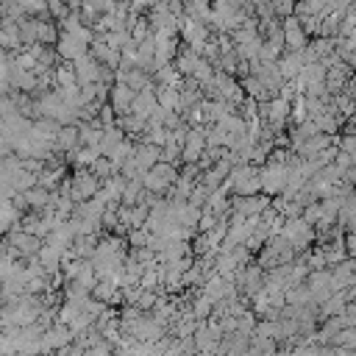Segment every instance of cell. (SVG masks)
<instances>
[{"label": "cell", "mask_w": 356, "mask_h": 356, "mask_svg": "<svg viewBox=\"0 0 356 356\" xmlns=\"http://www.w3.org/2000/svg\"><path fill=\"white\" fill-rule=\"evenodd\" d=\"M281 33H284V44H286L289 50H306V44H309V33H306V28L300 25V19H298L295 14L284 19Z\"/></svg>", "instance_id": "cell-1"}, {"label": "cell", "mask_w": 356, "mask_h": 356, "mask_svg": "<svg viewBox=\"0 0 356 356\" xmlns=\"http://www.w3.org/2000/svg\"><path fill=\"white\" fill-rule=\"evenodd\" d=\"M100 70L103 67H100V61L92 53H83V56L75 58V75H78L81 83H95L100 78Z\"/></svg>", "instance_id": "cell-2"}, {"label": "cell", "mask_w": 356, "mask_h": 356, "mask_svg": "<svg viewBox=\"0 0 356 356\" xmlns=\"http://www.w3.org/2000/svg\"><path fill=\"white\" fill-rule=\"evenodd\" d=\"M58 53L64 56V58H78V56H83L86 53V42L81 39V36H75V33H64L61 39H58Z\"/></svg>", "instance_id": "cell-3"}, {"label": "cell", "mask_w": 356, "mask_h": 356, "mask_svg": "<svg viewBox=\"0 0 356 356\" xmlns=\"http://www.w3.org/2000/svg\"><path fill=\"white\" fill-rule=\"evenodd\" d=\"M286 181H289V170L275 164V167L264 170V181H261V186H264L267 192H278V189L286 186Z\"/></svg>", "instance_id": "cell-4"}, {"label": "cell", "mask_w": 356, "mask_h": 356, "mask_svg": "<svg viewBox=\"0 0 356 356\" xmlns=\"http://www.w3.org/2000/svg\"><path fill=\"white\" fill-rule=\"evenodd\" d=\"M36 42H42V44H56L58 42V31L50 22V17H36Z\"/></svg>", "instance_id": "cell-5"}, {"label": "cell", "mask_w": 356, "mask_h": 356, "mask_svg": "<svg viewBox=\"0 0 356 356\" xmlns=\"http://www.w3.org/2000/svg\"><path fill=\"white\" fill-rule=\"evenodd\" d=\"M331 142H334L331 136H325V134H314V136H309V139L300 145V153H303V156H317V153H323Z\"/></svg>", "instance_id": "cell-6"}, {"label": "cell", "mask_w": 356, "mask_h": 356, "mask_svg": "<svg viewBox=\"0 0 356 356\" xmlns=\"http://www.w3.org/2000/svg\"><path fill=\"white\" fill-rule=\"evenodd\" d=\"M111 95H114V108H117V111H125V108L134 103V97H136V92H134L128 83L114 86V89H111Z\"/></svg>", "instance_id": "cell-7"}, {"label": "cell", "mask_w": 356, "mask_h": 356, "mask_svg": "<svg viewBox=\"0 0 356 356\" xmlns=\"http://www.w3.org/2000/svg\"><path fill=\"white\" fill-rule=\"evenodd\" d=\"M200 150H203V136H200L197 131H192V134L186 136V147H184V159H186V161H195Z\"/></svg>", "instance_id": "cell-8"}, {"label": "cell", "mask_w": 356, "mask_h": 356, "mask_svg": "<svg viewBox=\"0 0 356 356\" xmlns=\"http://www.w3.org/2000/svg\"><path fill=\"white\" fill-rule=\"evenodd\" d=\"M134 161H136L139 170H150V167L159 161V150H156V147H139Z\"/></svg>", "instance_id": "cell-9"}, {"label": "cell", "mask_w": 356, "mask_h": 356, "mask_svg": "<svg viewBox=\"0 0 356 356\" xmlns=\"http://www.w3.org/2000/svg\"><path fill=\"white\" fill-rule=\"evenodd\" d=\"M97 189V181H95V175H81L78 178V195L83 197V195H92Z\"/></svg>", "instance_id": "cell-10"}, {"label": "cell", "mask_w": 356, "mask_h": 356, "mask_svg": "<svg viewBox=\"0 0 356 356\" xmlns=\"http://www.w3.org/2000/svg\"><path fill=\"white\" fill-rule=\"evenodd\" d=\"M261 206H264V200H259V197H248V203H239V211L250 214V211H259Z\"/></svg>", "instance_id": "cell-11"}, {"label": "cell", "mask_w": 356, "mask_h": 356, "mask_svg": "<svg viewBox=\"0 0 356 356\" xmlns=\"http://www.w3.org/2000/svg\"><path fill=\"white\" fill-rule=\"evenodd\" d=\"M345 253L356 259V234H348V239H345Z\"/></svg>", "instance_id": "cell-12"}]
</instances>
